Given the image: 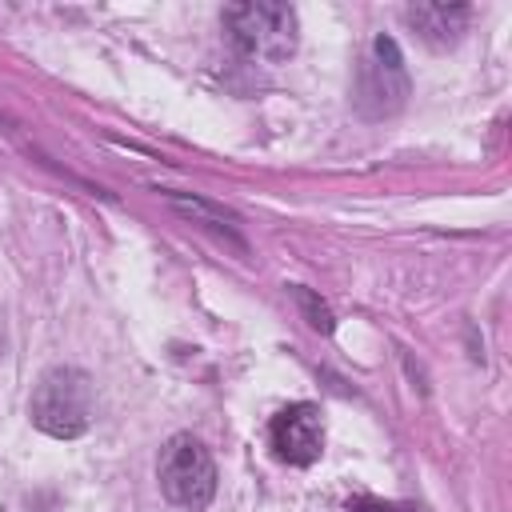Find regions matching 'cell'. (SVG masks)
Masks as SVG:
<instances>
[{
  "label": "cell",
  "mask_w": 512,
  "mask_h": 512,
  "mask_svg": "<svg viewBox=\"0 0 512 512\" xmlns=\"http://www.w3.org/2000/svg\"><path fill=\"white\" fill-rule=\"evenodd\" d=\"M348 512H400L396 504H388V500H376V496H360Z\"/></svg>",
  "instance_id": "52a82bcc"
},
{
  "label": "cell",
  "mask_w": 512,
  "mask_h": 512,
  "mask_svg": "<svg viewBox=\"0 0 512 512\" xmlns=\"http://www.w3.org/2000/svg\"><path fill=\"white\" fill-rule=\"evenodd\" d=\"M408 20L412 28L432 40V44H456V36L464 32L468 24V8L464 4H420V8H408Z\"/></svg>",
  "instance_id": "5b68a950"
},
{
  "label": "cell",
  "mask_w": 512,
  "mask_h": 512,
  "mask_svg": "<svg viewBox=\"0 0 512 512\" xmlns=\"http://www.w3.org/2000/svg\"><path fill=\"white\" fill-rule=\"evenodd\" d=\"M224 28H228L232 44L252 60L280 64L296 52V12L280 0L228 4L224 8Z\"/></svg>",
  "instance_id": "7a4b0ae2"
},
{
  "label": "cell",
  "mask_w": 512,
  "mask_h": 512,
  "mask_svg": "<svg viewBox=\"0 0 512 512\" xmlns=\"http://www.w3.org/2000/svg\"><path fill=\"white\" fill-rule=\"evenodd\" d=\"M28 416L40 432L72 440L92 424V380L80 368H48L28 400Z\"/></svg>",
  "instance_id": "6da1fadb"
},
{
  "label": "cell",
  "mask_w": 512,
  "mask_h": 512,
  "mask_svg": "<svg viewBox=\"0 0 512 512\" xmlns=\"http://www.w3.org/2000/svg\"><path fill=\"white\" fill-rule=\"evenodd\" d=\"M292 296H296V304L304 308V316H308V324L316 328V332H332V312H328V304L324 300H316L308 288H292Z\"/></svg>",
  "instance_id": "8992f818"
},
{
  "label": "cell",
  "mask_w": 512,
  "mask_h": 512,
  "mask_svg": "<svg viewBox=\"0 0 512 512\" xmlns=\"http://www.w3.org/2000/svg\"><path fill=\"white\" fill-rule=\"evenodd\" d=\"M160 488L180 508H204L216 492V464L208 448L192 436H172L160 456Z\"/></svg>",
  "instance_id": "3957f363"
},
{
  "label": "cell",
  "mask_w": 512,
  "mask_h": 512,
  "mask_svg": "<svg viewBox=\"0 0 512 512\" xmlns=\"http://www.w3.org/2000/svg\"><path fill=\"white\" fill-rule=\"evenodd\" d=\"M268 440H272V452L276 460L284 464H312L324 448V420H320V408L316 404H288L272 416L268 424Z\"/></svg>",
  "instance_id": "277c9868"
}]
</instances>
